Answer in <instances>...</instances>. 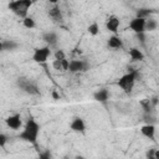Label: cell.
<instances>
[{
  "label": "cell",
  "mask_w": 159,
  "mask_h": 159,
  "mask_svg": "<svg viewBox=\"0 0 159 159\" xmlns=\"http://www.w3.org/2000/svg\"><path fill=\"white\" fill-rule=\"evenodd\" d=\"M2 51H4V50H2V43L0 42V52H2Z\"/></svg>",
  "instance_id": "4316f807"
},
{
  "label": "cell",
  "mask_w": 159,
  "mask_h": 159,
  "mask_svg": "<svg viewBox=\"0 0 159 159\" xmlns=\"http://www.w3.org/2000/svg\"><path fill=\"white\" fill-rule=\"evenodd\" d=\"M32 1L30 0H15V1H10L7 7L19 17L25 19L29 14V9L31 7Z\"/></svg>",
  "instance_id": "7a4b0ae2"
},
{
  "label": "cell",
  "mask_w": 159,
  "mask_h": 159,
  "mask_svg": "<svg viewBox=\"0 0 159 159\" xmlns=\"http://www.w3.org/2000/svg\"><path fill=\"white\" fill-rule=\"evenodd\" d=\"M158 29V21L155 19L145 20V31H155Z\"/></svg>",
  "instance_id": "ffe728a7"
},
{
  "label": "cell",
  "mask_w": 159,
  "mask_h": 159,
  "mask_svg": "<svg viewBox=\"0 0 159 159\" xmlns=\"http://www.w3.org/2000/svg\"><path fill=\"white\" fill-rule=\"evenodd\" d=\"M129 29L133 32H135L137 35L144 34L145 32V20L144 19H139V17H133L129 21Z\"/></svg>",
  "instance_id": "ba28073f"
},
{
  "label": "cell",
  "mask_w": 159,
  "mask_h": 159,
  "mask_svg": "<svg viewBox=\"0 0 159 159\" xmlns=\"http://www.w3.org/2000/svg\"><path fill=\"white\" fill-rule=\"evenodd\" d=\"M137 76H138V72L135 70H132L127 73H124L117 82L118 87L122 88L125 93H130L134 84H135V80H137Z\"/></svg>",
  "instance_id": "3957f363"
},
{
  "label": "cell",
  "mask_w": 159,
  "mask_h": 159,
  "mask_svg": "<svg viewBox=\"0 0 159 159\" xmlns=\"http://www.w3.org/2000/svg\"><path fill=\"white\" fill-rule=\"evenodd\" d=\"M150 14H152V10H149V9H139V10L137 11V14H135V17L147 20Z\"/></svg>",
  "instance_id": "603a6c76"
},
{
  "label": "cell",
  "mask_w": 159,
  "mask_h": 159,
  "mask_svg": "<svg viewBox=\"0 0 159 159\" xmlns=\"http://www.w3.org/2000/svg\"><path fill=\"white\" fill-rule=\"evenodd\" d=\"M7 135L5 133H0V148H5L6 143H7Z\"/></svg>",
  "instance_id": "d4e9b609"
},
{
  "label": "cell",
  "mask_w": 159,
  "mask_h": 159,
  "mask_svg": "<svg viewBox=\"0 0 159 159\" xmlns=\"http://www.w3.org/2000/svg\"><path fill=\"white\" fill-rule=\"evenodd\" d=\"M50 55H51V48L48 46L36 47L32 53V61L36 63H45L50 57Z\"/></svg>",
  "instance_id": "277c9868"
},
{
  "label": "cell",
  "mask_w": 159,
  "mask_h": 159,
  "mask_svg": "<svg viewBox=\"0 0 159 159\" xmlns=\"http://www.w3.org/2000/svg\"><path fill=\"white\" fill-rule=\"evenodd\" d=\"M5 124L12 129V130H19L21 129L22 127V118H21V114L19 113H15V114H11L9 117L5 118Z\"/></svg>",
  "instance_id": "8992f818"
},
{
  "label": "cell",
  "mask_w": 159,
  "mask_h": 159,
  "mask_svg": "<svg viewBox=\"0 0 159 159\" xmlns=\"http://www.w3.org/2000/svg\"><path fill=\"white\" fill-rule=\"evenodd\" d=\"M53 57H55V60L61 61V60H65V58H66V53H65V51H63L62 48H57V50L53 52Z\"/></svg>",
  "instance_id": "cb8c5ba5"
},
{
  "label": "cell",
  "mask_w": 159,
  "mask_h": 159,
  "mask_svg": "<svg viewBox=\"0 0 159 159\" xmlns=\"http://www.w3.org/2000/svg\"><path fill=\"white\" fill-rule=\"evenodd\" d=\"M42 40L46 43V46H48L51 48L52 46H56L57 45L58 36H57V34L55 31H46V32L42 34Z\"/></svg>",
  "instance_id": "8fae6325"
},
{
  "label": "cell",
  "mask_w": 159,
  "mask_h": 159,
  "mask_svg": "<svg viewBox=\"0 0 159 159\" xmlns=\"http://www.w3.org/2000/svg\"><path fill=\"white\" fill-rule=\"evenodd\" d=\"M88 63L83 60H71L68 62V71L71 73H80L83 71H87Z\"/></svg>",
  "instance_id": "52a82bcc"
},
{
  "label": "cell",
  "mask_w": 159,
  "mask_h": 159,
  "mask_svg": "<svg viewBox=\"0 0 159 159\" xmlns=\"http://www.w3.org/2000/svg\"><path fill=\"white\" fill-rule=\"evenodd\" d=\"M22 26L26 27V29H29V30L35 29L36 27V21H35V19L32 16H29L27 15L25 19H22Z\"/></svg>",
  "instance_id": "d6986e66"
},
{
  "label": "cell",
  "mask_w": 159,
  "mask_h": 159,
  "mask_svg": "<svg viewBox=\"0 0 159 159\" xmlns=\"http://www.w3.org/2000/svg\"><path fill=\"white\" fill-rule=\"evenodd\" d=\"M1 41H2V39H1V36H0V42H1Z\"/></svg>",
  "instance_id": "83f0119b"
},
{
  "label": "cell",
  "mask_w": 159,
  "mask_h": 159,
  "mask_svg": "<svg viewBox=\"0 0 159 159\" xmlns=\"http://www.w3.org/2000/svg\"><path fill=\"white\" fill-rule=\"evenodd\" d=\"M70 129L75 133H84L86 132V122L81 117H73L70 123Z\"/></svg>",
  "instance_id": "9c48e42d"
},
{
  "label": "cell",
  "mask_w": 159,
  "mask_h": 159,
  "mask_svg": "<svg viewBox=\"0 0 159 159\" xmlns=\"http://www.w3.org/2000/svg\"><path fill=\"white\" fill-rule=\"evenodd\" d=\"M47 14H48V17H50L52 21H55V22H58V21L62 20V12H61V9H60V6H57V5L51 6V7L48 9Z\"/></svg>",
  "instance_id": "9a60e30c"
},
{
  "label": "cell",
  "mask_w": 159,
  "mask_h": 159,
  "mask_svg": "<svg viewBox=\"0 0 159 159\" xmlns=\"http://www.w3.org/2000/svg\"><path fill=\"white\" fill-rule=\"evenodd\" d=\"M109 98V91L107 88H101L93 93V99L99 103H106Z\"/></svg>",
  "instance_id": "5bb4252c"
},
{
  "label": "cell",
  "mask_w": 159,
  "mask_h": 159,
  "mask_svg": "<svg viewBox=\"0 0 159 159\" xmlns=\"http://www.w3.org/2000/svg\"><path fill=\"white\" fill-rule=\"evenodd\" d=\"M37 159H52V157H51V153L50 152H43V153H41L37 157Z\"/></svg>",
  "instance_id": "484cf974"
},
{
  "label": "cell",
  "mask_w": 159,
  "mask_h": 159,
  "mask_svg": "<svg viewBox=\"0 0 159 159\" xmlns=\"http://www.w3.org/2000/svg\"><path fill=\"white\" fill-rule=\"evenodd\" d=\"M17 86L27 94H39V92H40L36 83H34L32 81H30L27 78H24V77L17 80Z\"/></svg>",
  "instance_id": "5b68a950"
},
{
  "label": "cell",
  "mask_w": 159,
  "mask_h": 159,
  "mask_svg": "<svg viewBox=\"0 0 159 159\" xmlns=\"http://www.w3.org/2000/svg\"><path fill=\"white\" fill-rule=\"evenodd\" d=\"M128 55L130 57L132 61L137 62V61H143L144 60V53L142 52V50H139L138 47H130L129 51H128Z\"/></svg>",
  "instance_id": "2e32d148"
},
{
  "label": "cell",
  "mask_w": 159,
  "mask_h": 159,
  "mask_svg": "<svg viewBox=\"0 0 159 159\" xmlns=\"http://www.w3.org/2000/svg\"><path fill=\"white\" fill-rule=\"evenodd\" d=\"M119 26H120V20H119V17L116 16V15H111V16L107 19V21H106V29H107L109 32H112L113 35H116V34L118 32Z\"/></svg>",
  "instance_id": "30bf717a"
},
{
  "label": "cell",
  "mask_w": 159,
  "mask_h": 159,
  "mask_svg": "<svg viewBox=\"0 0 159 159\" xmlns=\"http://www.w3.org/2000/svg\"><path fill=\"white\" fill-rule=\"evenodd\" d=\"M40 129H41L40 123L35 118L30 117L26 120V123L24 124L21 132L19 133V139H21L24 142H27L30 144H36L39 134H40Z\"/></svg>",
  "instance_id": "6da1fadb"
},
{
  "label": "cell",
  "mask_w": 159,
  "mask_h": 159,
  "mask_svg": "<svg viewBox=\"0 0 159 159\" xmlns=\"http://www.w3.org/2000/svg\"><path fill=\"white\" fill-rule=\"evenodd\" d=\"M87 32L91 35V36H97L99 34V25L97 22H92L87 26Z\"/></svg>",
  "instance_id": "44dd1931"
},
{
  "label": "cell",
  "mask_w": 159,
  "mask_h": 159,
  "mask_svg": "<svg viewBox=\"0 0 159 159\" xmlns=\"http://www.w3.org/2000/svg\"><path fill=\"white\" fill-rule=\"evenodd\" d=\"M68 62H70V61H68L67 58L61 60V61L53 60V61H52V67H53V70H56V71L66 72V71H68Z\"/></svg>",
  "instance_id": "e0dca14e"
},
{
  "label": "cell",
  "mask_w": 159,
  "mask_h": 159,
  "mask_svg": "<svg viewBox=\"0 0 159 159\" xmlns=\"http://www.w3.org/2000/svg\"><path fill=\"white\" fill-rule=\"evenodd\" d=\"M145 159H159V150L157 148H149L145 152Z\"/></svg>",
  "instance_id": "7402d4cb"
},
{
  "label": "cell",
  "mask_w": 159,
  "mask_h": 159,
  "mask_svg": "<svg viewBox=\"0 0 159 159\" xmlns=\"http://www.w3.org/2000/svg\"><path fill=\"white\" fill-rule=\"evenodd\" d=\"M107 46L109 48H112V50H118V48L123 47V41L118 35H112L107 40Z\"/></svg>",
  "instance_id": "4fadbf2b"
},
{
  "label": "cell",
  "mask_w": 159,
  "mask_h": 159,
  "mask_svg": "<svg viewBox=\"0 0 159 159\" xmlns=\"http://www.w3.org/2000/svg\"><path fill=\"white\" fill-rule=\"evenodd\" d=\"M155 125L152 124V123H148V124H144L140 127V133L143 137L150 139V140H154L155 139Z\"/></svg>",
  "instance_id": "7c38bea8"
},
{
  "label": "cell",
  "mask_w": 159,
  "mask_h": 159,
  "mask_svg": "<svg viewBox=\"0 0 159 159\" xmlns=\"http://www.w3.org/2000/svg\"><path fill=\"white\" fill-rule=\"evenodd\" d=\"M1 43H2V50L4 51H14L19 47V43L14 40H2Z\"/></svg>",
  "instance_id": "ac0fdd59"
}]
</instances>
